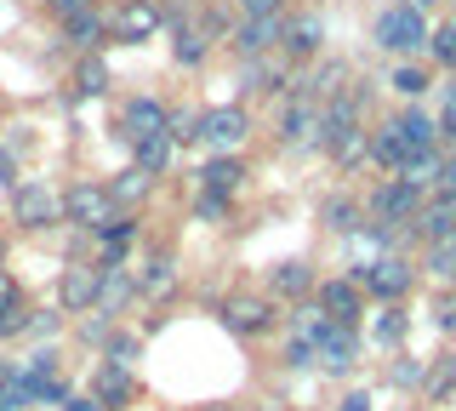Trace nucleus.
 I'll return each instance as SVG.
<instances>
[{"label": "nucleus", "instance_id": "1", "mask_svg": "<svg viewBox=\"0 0 456 411\" xmlns=\"http://www.w3.org/2000/svg\"><path fill=\"white\" fill-rule=\"evenodd\" d=\"M348 280H360L365 297H377V303H405L411 280H417V268H411L399 251H388V258H370V263H354Z\"/></svg>", "mask_w": 456, "mask_h": 411}, {"label": "nucleus", "instance_id": "2", "mask_svg": "<svg viewBox=\"0 0 456 411\" xmlns=\"http://www.w3.org/2000/svg\"><path fill=\"white\" fill-rule=\"evenodd\" d=\"M63 218L75 223V229H86V234H103L109 223L120 218V206H114L109 183H75V189L63 194Z\"/></svg>", "mask_w": 456, "mask_h": 411}, {"label": "nucleus", "instance_id": "3", "mask_svg": "<svg viewBox=\"0 0 456 411\" xmlns=\"http://www.w3.org/2000/svg\"><path fill=\"white\" fill-rule=\"evenodd\" d=\"M422 211V189H411L405 177H382L365 201V223H411Z\"/></svg>", "mask_w": 456, "mask_h": 411}, {"label": "nucleus", "instance_id": "4", "mask_svg": "<svg viewBox=\"0 0 456 411\" xmlns=\"http://www.w3.org/2000/svg\"><path fill=\"white\" fill-rule=\"evenodd\" d=\"M246 137H251L246 109L223 103V109H206V115H200V137H194V144H206L211 154H234L240 144H246Z\"/></svg>", "mask_w": 456, "mask_h": 411}, {"label": "nucleus", "instance_id": "5", "mask_svg": "<svg viewBox=\"0 0 456 411\" xmlns=\"http://www.w3.org/2000/svg\"><path fill=\"white\" fill-rule=\"evenodd\" d=\"M377 46L382 52H417V46H428V23H422V12L411 6H388L377 18Z\"/></svg>", "mask_w": 456, "mask_h": 411}, {"label": "nucleus", "instance_id": "6", "mask_svg": "<svg viewBox=\"0 0 456 411\" xmlns=\"http://www.w3.org/2000/svg\"><path fill=\"white\" fill-rule=\"evenodd\" d=\"M280 137H285V149H320L325 109L314 103V97H291V103L280 109Z\"/></svg>", "mask_w": 456, "mask_h": 411}, {"label": "nucleus", "instance_id": "7", "mask_svg": "<svg viewBox=\"0 0 456 411\" xmlns=\"http://www.w3.org/2000/svg\"><path fill=\"white\" fill-rule=\"evenodd\" d=\"M314 303H320L337 325H360V315H365V292H360V280H348V275L320 280V286H314Z\"/></svg>", "mask_w": 456, "mask_h": 411}, {"label": "nucleus", "instance_id": "8", "mask_svg": "<svg viewBox=\"0 0 456 411\" xmlns=\"http://www.w3.org/2000/svg\"><path fill=\"white\" fill-rule=\"evenodd\" d=\"M12 211H18V223H28V229H52L63 218V201H57L46 183H12Z\"/></svg>", "mask_w": 456, "mask_h": 411}, {"label": "nucleus", "instance_id": "9", "mask_svg": "<svg viewBox=\"0 0 456 411\" xmlns=\"http://www.w3.org/2000/svg\"><path fill=\"white\" fill-rule=\"evenodd\" d=\"M97 286H103V263H69L57 275V303L86 315V308H97Z\"/></svg>", "mask_w": 456, "mask_h": 411}, {"label": "nucleus", "instance_id": "10", "mask_svg": "<svg viewBox=\"0 0 456 411\" xmlns=\"http://www.w3.org/2000/svg\"><path fill=\"white\" fill-rule=\"evenodd\" d=\"M223 325L234 337H263L268 325H274V308H268V297L234 292V297H223Z\"/></svg>", "mask_w": 456, "mask_h": 411}, {"label": "nucleus", "instance_id": "11", "mask_svg": "<svg viewBox=\"0 0 456 411\" xmlns=\"http://www.w3.org/2000/svg\"><path fill=\"white\" fill-rule=\"evenodd\" d=\"M411 154H417V149H411V137H405V126H399V120H382L377 132H370V160H377L388 177L405 172Z\"/></svg>", "mask_w": 456, "mask_h": 411}, {"label": "nucleus", "instance_id": "12", "mask_svg": "<svg viewBox=\"0 0 456 411\" xmlns=\"http://www.w3.org/2000/svg\"><path fill=\"white\" fill-rule=\"evenodd\" d=\"M405 229L417 240H428V246L445 240V234H456V194H434V201H422V211L405 223Z\"/></svg>", "mask_w": 456, "mask_h": 411}, {"label": "nucleus", "instance_id": "13", "mask_svg": "<svg viewBox=\"0 0 456 411\" xmlns=\"http://www.w3.org/2000/svg\"><path fill=\"white\" fill-rule=\"evenodd\" d=\"M132 394H137V377L126 372V366H97V372H92V400H97V411L132 406Z\"/></svg>", "mask_w": 456, "mask_h": 411}, {"label": "nucleus", "instance_id": "14", "mask_svg": "<svg viewBox=\"0 0 456 411\" xmlns=\"http://www.w3.org/2000/svg\"><path fill=\"white\" fill-rule=\"evenodd\" d=\"M314 286H320V280H314V263H308V258H285V263L268 268V292H274V297L308 303V292H314Z\"/></svg>", "mask_w": 456, "mask_h": 411}, {"label": "nucleus", "instance_id": "15", "mask_svg": "<svg viewBox=\"0 0 456 411\" xmlns=\"http://www.w3.org/2000/svg\"><path fill=\"white\" fill-rule=\"evenodd\" d=\"M166 132V103H154V97H132V103L120 109V137L126 144H142V137Z\"/></svg>", "mask_w": 456, "mask_h": 411}, {"label": "nucleus", "instance_id": "16", "mask_svg": "<svg viewBox=\"0 0 456 411\" xmlns=\"http://www.w3.org/2000/svg\"><path fill=\"white\" fill-rule=\"evenodd\" d=\"M354 354H360V337H354V325H331V332L314 343V366H325V372H348Z\"/></svg>", "mask_w": 456, "mask_h": 411}, {"label": "nucleus", "instance_id": "17", "mask_svg": "<svg viewBox=\"0 0 456 411\" xmlns=\"http://www.w3.org/2000/svg\"><path fill=\"white\" fill-rule=\"evenodd\" d=\"M280 40H285V23L280 18H246L234 29V46L246 52V58H256V52H274Z\"/></svg>", "mask_w": 456, "mask_h": 411}, {"label": "nucleus", "instance_id": "18", "mask_svg": "<svg viewBox=\"0 0 456 411\" xmlns=\"http://www.w3.org/2000/svg\"><path fill=\"white\" fill-rule=\"evenodd\" d=\"M137 297V280L126 275V263L120 268H103V286H97V315H109V320H120V308Z\"/></svg>", "mask_w": 456, "mask_h": 411}, {"label": "nucleus", "instance_id": "19", "mask_svg": "<svg viewBox=\"0 0 456 411\" xmlns=\"http://www.w3.org/2000/svg\"><path fill=\"white\" fill-rule=\"evenodd\" d=\"M240 177H246V166H240L234 154H211V160L200 166V189L206 194H234Z\"/></svg>", "mask_w": 456, "mask_h": 411}, {"label": "nucleus", "instance_id": "20", "mask_svg": "<svg viewBox=\"0 0 456 411\" xmlns=\"http://www.w3.org/2000/svg\"><path fill=\"white\" fill-rule=\"evenodd\" d=\"M320 218H325V229H337V234H360L365 229V206L354 201V194H331V201L320 206Z\"/></svg>", "mask_w": 456, "mask_h": 411}, {"label": "nucleus", "instance_id": "21", "mask_svg": "<svg viewBox=\"0 0 456 411\" xmlns=\"http://www.w3.org/2000/svg\"><path fill=\"white\" fill-rule=\"evenodd\" d=\"M132 240H137V223H132V218L120 211V218H114L109 229L97 234V251H103V268H120V263H126V251H132Z\"/></svg>", "mask_w": 456, "mask_h": 411}, {"label": "nucleus", "instance_id": "22", "mask_svg": "<svg viewBox=\"0 0 456 411\" xmlns=\"http://www.w3.org/2000/svg\"><path fill=\"white\" fill-rule=\"evenodd\" d=\"M160 29V12L149 6V0H132V6H120V18H114V35L120 40H149Z\"/></svg>", "mask_w": 456, "mask_h": 411}, {"label": "nucleus", "instance_id": "23", "mask_svg": "<svg viewBox=\"0 0 456 411\" xmlns=\"http://www.w3.org/2000/svg\"><path fill=\"white\" fill-rule=\"evenodd\" d=\"M171 286H177V258H171V251H154V258L142 263V275H137V292L142 297H166Z\"/></svg>", "mask_w": 456, "mask_h": 411}, {"label": "nucleus", "instance_id": "24", "mask_svg": "<svg viewBox=\"0 0 456 411\" xmlns=\"http://www.w3.org/2000/svg\"><path fill=\"white\" fill-rule=\"evenodd\" d=\"M422 394H428L434 406L456 394V354H434V360L422 366Z\"/></svg>", "mask_w": 456, "mask_h": 411}, {"label": "nucleus", "instance_id": "25", "mask_svg": "<svg viewBox=\"0 0 456 411\" xmlns=\"http://www.w3.org/2000/svg\"><path fill=\"white\" fill-rule=\"evenodd\" d=\"M132 149H137V172H149V177H160V172H171V154H177V144H171L166 132L142 137V144H132Z\"/></svg>", "mask_w": 456, "mask_h": 411}, {"label": "nucleus", "instance_id": "26", "mask_svg": "<svg viewBox=\"0 0 456 411\" xmlns=\"http://www.w3.org/2000/svg\"><path fill=\"white\" fill-rule=\"evenodd\" d=\"M331 325H337V320L325 315L320 303H297V308H291V337H303V343H320Z\"/></svg>", "mask_w": 456, "mask_h": 411}, {"label": "nucleus", "instance_id": "27", "mask_svg": "<svg viewBox=\"0 0 456 411\" xmlns=\"http://www.w3.org/2000/svg\"><path fill=\"white\" fill-rule=\"evenodd\" d=\"M399 126H405V137H411V149H445V137H439V120L434 115H422V109H411V115H399Z\"/></svg>", "mask_w": 456, "mask_h": 411}, {"label": "nucleus", "instance_id": "28", "mask_svg": "<svg viewBox=\"0 0 456 411\" xmlns=\"http://www.w3.org/2000/svg\"><path fill=\"white\" fill-rule=\"evenodd\" d=\"M422 268L439 280V286H456V234L434 240V246H428V258H422Z\"/></svg>", "mask_w": 456, "mask_h": 411}, {"label": "nucleus", "instance_id": "29", "mask_svg": "<svg viewBox=\"0 0 456 411\" xmlns=\"http://www.w3.org/2000/svg\"><path fill=\"white\" fill-rule=\"evenodd\" d=\"M405 332H411V315L399 303H388L377 315V332H370V337H377V349H399V343H405Z\"/></svg>", "mask_w": 456, "mask_h": 411}, {"label": "nucleus", "instance_id": "30", "mask_svg": "<svg viewBox=\"0 0 456 411\" xmlns=\"http://www.w3.org/2000/svg\"><path fill=\"white\" fill-rule=\"evenodd\" d=\"M149 189H154V177H149V172H137V166H132V172H120V177L109 183L114 206H137V201H149Z\"/></svg>", "mask_w": 456, "mask_h": 411}, {"label": "nucleus", "instance_id": "31", "mask_svg": "<svg viewBox=\"0 0 456 411\" xmlns=\"http://www.w3.org/2000/svg\"><path fill=\"white\" fill-rule=\"evenodd\" d=\"M63 35L75 40L80 52H92V46H103V18H97V12H75V18L63 23Z\"/></svg>", "mask_w": 456, "mask_h": 411}, {"label": "nucleus", "instance_id": "32", "mask_svg": "<svg viewBox=\"0 0 456 411\" xmlns=\"http://www.w3.org/2000/svg\"><path fill=\"white\" fill-rule=\"evenodd\" d=\"M75 92H80V97H103V92H109V63H103V58H80Z\"/></svg>", "mask_w": 456, "mask_h": 411}, {"label": "nucleus", "instance_id": "33", "mask_svg": "<svg viewBox=\"0 0 456 411\" xmlns=\"http://www.w3.org/2000/svg\"><path fill=\"white\" fill-rule=\"evenodd\" d=\"M137 337L132 332H109V343H103V366H126V372H132V360H137Z\"/></svg>", "mask_w": 456, "mask_h": 411}, {"label": "nucleus", "instance_id": "34", "mask_svg": "<svg viewBox=\"0 0 456 411\" xmlns=\"http://www.w3.org/2000/svg\"><path fill=\"white\" fill-rule=\"evenodd\" d=\"M428 52H434L439 69H456V23H439V29H428Z\"/></svg>", "mask_w": 456, "mask_h": 411}, {"label": "nucleus", "instance_id": "35", "mask_svg": "<svg viewBox=\"0 0 456 411\" xmlns=\"http://www.w3.org/2000/svg\"><path fill=\"white\" fill-rule=\"evenodd\" d=\"M166 137H171V144H194V137H200V115H189V109H166Z\"/></svg>", "mask_w": 456, "mask_h": 411}, {"label": "nucleus", "instance_id": "36", "mask_svg": "<svg viewBox=\"0 0 456 411\" xmlns=\"http://www.w3.org/2000/svg\"><path fill=\"white\" fill-rule=\"evenodd\" d=\"M285 46H291V52H314V46H320V18L291 23V29H285Z\"/></svg>", "mask_w": 456, "mask_h": 411}, {"label": "nucleus", "instance_id": "37", "mask_svg": "<svg viewBox=\"0 0 456 411\" xmlns=\"http://www.w3.org/2000/svg\"><path fill=\"white\" fill-rule=\"evenodd\" d=\"M388 382H394V389H422V360L399 354V360L388 366Z\"/></svg>", "mask_w": 456, "mask_h": 411}, {"label": "nucleus", "instance_id": "38", "mask_svg": "<svg viewBox=\"0 0 456 411\" xmlns=\"http://www.w3.org/2000/svg\"><path fill=\"white\" fill-rule=\"evenodd\" d=\"M394 92H405V97H422V92H428V75H422L417 63H399V69H394Z\"/></svg>", "mask_w": 456, "mask_h": 411}, {"label": "nucleus", "instance_id": "39", "mask_svg": "<svg viewBox=\"0 0 456 411\" xmlns=\"http://www.w3.org/2000/svg\"><path fill=\"white\" fill-rule=\"evenodd\" d=\"M228 218V194H206L200 189V201H194V223H223Z\"/></svg>", "mask_w": 456, "mask_h": 411}, {"label": "nucleus", "instance_id": "40", "mask_svg": "<svg viewBox=\"0 0 456 411\" xmlns=\"http://www.w3.org/2000/svg\"><path fill=\"white\" fill-rule=\"evenodd\" d=\"M439 137H445V144H456V86H445L439 92Z\"/></svg>", "mask_w": 456, "mask_h": 411}, {"label": "nucleus", "instance_id": "41", "mask_svg": "<svg viewBox=\"0 0 456 411\" xmlns=\"http://www.w3.org/2000/svg\"><path fill=\"white\" fill-rule=\"evenodd\" d=\"M28 315H35L28 303H12V308H0V337H23V332H28Z\"/></svg>", "mask_w": 456, "mask_h": 411}, {"label": "nucleus", "instance_id": "42", "mask_svg": "<svg viewBox=\"0 0 456 411\" xmlns=\"http://www.w3.org/2000/svg\"><path fill=\"white\" fill-rule=\"evenodd\" d=\"M177 58L183 63H200V58H206V29H177Z\"/></svg>", "mask_w": 456, "mask_h": 411}, {"label": "nucleus", "instance_id": "43", "mask_svg": "<svg viewBox=\"0 0 456 411\" xmlns=\"http://www.w3.org/2000/svg\"><path fill=\"white\" fill-rule=\"evenodd\" d=\"M57 308H35V315H28V337H57Z\"/></svg>", "mask_w": 456, "mask_h": 411}, {"label": "nucleus", "instance_id": "44", "mask_svg": "<svg viewBox=\"0 0 456 411\" xmlns=\"http://www.w3.org/2000/svg\"><path fill=\"white\" fill-rule=\"evenodd\" d=\"M439 194H456V144H445L439 154Z\"/></svg>", "mask_w": 456, "mask_h": 411}, {"label": "nucleus", "instance_id": "45", "mask_svg": "<svg viewBox=\"0 0 456 411\" xmlns=\"http://www.w3.org/2000/svg\"><path fill=\"white\" fill-rule=\"evenodd\" d=\"M285 366H297V372H303V366H314V343L291 337V343H285Z\"/></svg>", "mask_w": 456, "mask_h": 411}, {"label": "nucleus", "instance_id": "46", "mask_svg": "<svg viewBox=\"0 0 456 411\" xmlns=\"http://www.w3.org/2000/svg\"><path fill=\"white\" fill-rule=\"evenodd\" d=\"M434 325H439V332H456V292L434 303Z\"/></svg>", "mask_w": 456, "mask_h": 411}, {"label": "nucleus", "instance_id": "47", "mask_svg": "<svg viewBox=\"0 0 456 411\" xmlns=\"http://www.w3.org/2000/svg\"><path fill=\"white\" fill-rule=\"evenodd\" d=\"M46 12H52V18H75V12H92V0H46Z\"/></svg>", "mask_w": 456, "mask_h": 411}, {"label": "nucleus", "instance_id": "48", "mask_svg": "<svg viewBox=\"0 0 456 411\" xmlns=\"http://www.w3.org/2000/svg\"><path fill=\"white\" fill-rule=\"evenodd\" d=\"M109 332H114L109 315H92V320H86V343H109Z\"/></svg>", "mask_w": 456, "mask_h": 411}, {"label": "nucleus", "instance_id": "49", "mask_svg": "<svg viewBox=\"0 0 456 411\" xmlns=\"http://www.w3.org/2000/svg\"><path fill=\"white\" fill-rule=\"evenodd\" d=\"M240 6H246V18H280L285 0H240Z\"/></svg>", "mask_w": 456, "mask_h": 411}, {"label": "nucleus", "instance_id": "50", "mask_svg": "<svg viewBox=\"0 0 456 411\" xmlns=\"http://www.w3.org/2000/svg\"><path fill=\"white\" fill-rule=\"evenodd\" d=\"M12 303H23V292H18V280L0 268V308H12Z\"/></svg>", "mask_w": 456, "mask_h": 411}, {"label": "nucleus", "instance_id": "51", "mask_svg": "<svg viewBox=\"0 0 456 411\" xmlns=\"http://www.w3.org/2000/svg\"><path fill=\"white\" fill-rule=\"evenodd\" d=\"M18 183V160H12V149H0V189H12Z\"/></svg>", "mask_w": 456, "mask_h": 411}, {"label": "nucleus", "instance_id": "52", "mask_svg": "<svg viewBox=\"0 0 456 411\" xmlns=\"http://www.w3.org/2000/svg\"><path fill=\"white\" fill-rule=\"evenodd\" d=\"M63 411H97V400H92V394H80V400L69 394V400H63Z\"/></svg>", "mask_w": 456, "mask_h": 411}, {"label": "nucleus", "instance_id": "53", "mask_svg": "<svg viewBox=\"0 0 456 411\" xmlns=\"http://www.w3.org/2000/svg\"><path fill=\"white\" fill-rule=\"evenodd\" d=\"M337 411H370V394H348V400H342Z\"/></svg>", "mask_w": 456, "mask_h": 411}, {"label": "nucleus", "instance_id": "54", "mask_svg": "<svg viewBox=\"0 0 456 411\" xmlns=\"http://www.w3.org/2000/svg\"><path fill=\"white\" fill-rule=\"evenodd\" d=\"M6 382H12V366H6V360H0V389H6Z\"/></svg>", "mask_w": 456, "mask_h": 411}, {"label": "nucleus", "instance_id": "55", "mask_svg": "<svg viewBox=\"0 0 456 411\" xmlns=\"http://www.w3.org/2000/svg\"><path fill=\"white\" fill-rule=\"evenodd\" d=\"M211 411H240V406H211Z\"/></svg>", "mask_w": 456, "mask_h": 411}, {"label": "nucleus", "instance_id": "56", "mask_svg": "<svg viewBox=\"0 0 456 411\" xmlns=\"http://www.w3.org/2000/svg\"><path fill=\"white\" fill-rule=\"evenodd\" d=\"M0 263H6V240H0Z\"/></svg>", "mask_w": 456, "mask_h": 411}, {"label": "nucleus", "instance_id": "57", "mask_svg": "<svg viewBox=\"0 0 456 411\" xmlns=\"http://www.w3.org/2000/svg\"><path fill=\"white\" fill-rule=\"evenodd\" d=\"M411 6H417V12H422V0H411Z\"/></svg>", "mask_w": 456, "mask_h": 411}]
</instances>
